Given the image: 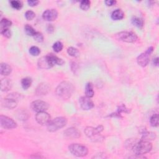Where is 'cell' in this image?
<instances>
[{
  "instance_id": "obj_1",
  "label": "cell",
  "mask_w": 159,
  "mask_h": 159,
  "mask_svg": "<svg viewBox=\"0 0 159 159\" xmlns=\"http://www.w3.org/2000/svg\"><path fill=\"white\" fill-rule=\"evenodd\" d=\"M75 87L69 81L61 82L56 88L55 93L58 98L63 100L68 99L73 93Z\"/></svg>"
},
{
  "instance_id": "obj_2",
  "label": "cell",
  "mask_w": 159,
  "mask_h": 159,
  "mask_svg": "<svg viewBox=\"0 0 159 159\" xmlns=\"http://www.w3.org/2000/svg\"><path fill=\"white\" fill-rule=\"evenodd\" d=\"M152 148V143L148 140H141L135 142L133 147L132 150L136 155H143L149 152Z\"/></svg>"
},
{
  "instance_id": "obj_3",
  "label": "cell",
  "mask_w": 159,
  "mask_h": 159,
  "mask_svg": "<svg viewBox=\"0 0 159 159\" xmlns=\"http://www.w3.org/2000/svg\"><path fill=\"white\" fill-rule=\"evenodd\" d=\"M103 127L102 125H98L96 127H87L84 129V133L86 136L89 138L93 141H99L101 139H103V137L100 134L102 131Z\"/></svg>"
},
{
  "instance_id": "obj_4",
  "label": "cell",
  "mask_w": 159,
  "mask_h": 159,
  "mask_svg": "<svg viewBox=\"0 0 159 159\" xmlns=\"http://www.w3.org/2000/svg\"><path fill=\"white\" fill-rule=\"evenodd\" d=\"M20 98V94L11 93L1 101L2 106L7 109H14L17 106V102Z\"/></svg>"
},
{
  "instance_id": "obj_5",
  "label": "cell",
  "mask_w": 159,
  "mask_h": 159,
  "mask_svg": "<svg viewBox=\"0 0 159 159\" xmlns=\"http://www.w3.org/2000/svg\"><path fill=\"white\" fill-rule=\"evenodd\" d=\"M67 119L64 117H58L50 120L47 124V129L50 132H55L66 125Z\"/></svg>"
},
{
  "instance_id": "obj_6",
  "label": "cell",
  "mask_w": 159,
  "mask_h": 159,
  "mask_svg": "<svg viewBox=\"0 0 159 159\" xmlns=\"http://www.w3.org/2000/svg\"><path fill=\"white\" fill-rule=\"evenodd\" d=\"M68 148L70 152L76 157H84L88 153V148L80 143H72L69 145Z\"/></svg>"
},
{
  "instance_id": "obj_7",
  "label": "cell",
  "mask_w": 159,
  "mask_h": 159,
  "mask_svg": "<svg viewBox=\"0 0 159 159\" xmlns=\"http://www.w3.org/2000/svg\"><path fill=\"white\" fill-rule=\"evenodd\" d=\"M116 37L118 40L128 43H133L137 40V35L132 32L122 31L117 34Z\"/></svg>"
},
{
  "instance_id": "obj_8",
  "label": "cell",
  "mask_w": 159,
  "mask_h": 159,
  "mask_svg": "<svg viewBox=\"0 0 159 159\" xmlns=\"http://www.w3.org/2000/svg\"><path fill=\"white\" fill-rule=\"evenodd\" d=\"M153 50V48L152 47H150L145 52L141 53L138 56L137 58V61L138 64L140 66L144 67L148 64L150 55L152 53Z\"/></svg>"
},
{
  "instance_id": "obj_9",
  "label": "cell",
  "mask_w": 159,
  "mask_h": 159,
  "mask_svg": "<svg viewBox=\"0 0 159 159\" xmlns=\"http://www.w3.org/2000/svg\"><path fill=\"white\" fill-rule=\"evenodd\" d=\"M0 124L2 128L6 129H14L17 127V123L12 119L2 115L0 116Z\"/></svg>"
},
{
  "instance_id": "obj_10",
  "label": "cell",
  "mask_w": 159,
  "mask_h": 159,
  "mask_svg": "<svg viewBox=\"0 0 159 159\" xmlns=\"http://www.w3.org/2000/svg\"><path fill=\"white\" fill-rule=\"evenodd\" d=\"M31 108L33 111L35 112H41V111H45L48 109L49 105L47 102L41 101V100H36L33 101L31 103Z\"/></svg>"
},
{
  "instance_id": "obj_11",
  "label": "cell",
  "mask_w": 159,
  "mask_h": 159,
  "mask_svg": "<svg viewBox=\"0 0 159 159\" xmlns=\"http://www.w3.org/2000/svg\"><path fill=\"white\" fill-rule=\"evenodd\" d=\"M37 122L41 125H47L50 120V115L45 111L38 112L35 116Z\"/></svg>"
},
{
  "instance_id": "obj_12",
  "label": "cell",
  "mask_w": 159,
  "mask_h": 159,
  "mask_svg": "<svg viewBox=\"0 0 159 159\" xmlns=\"http://www.w3.org/2000/svg\"><path fill=\"white\" fill-rule=\"evenodd\" d=\"M79 102L81 107L83 110H90L94 107V103L90 98L88 96H82L79 99Z\"/></svg>"
},
{
  "instance_id": "obj_13",
  "label": "cell",
  "mask_w": 159,
  "mask_h": 159,
  "mask_svg": "<svg viewBox=\"0 0 159 159\" xmlns=\"http://www.w3.org/2000/svg\"><path fill=\"white\" fill-rule=\"evenodd\" d=\"M58 12L55 9H50L45 11L42 14V18L47 21H52L57 19Z\"/></svg>"
},
{
  "instance_id": "obj_14",
  "label": "cell",
  "mask_w": 159,
  "mask_h": 159,
  "mask_svg": "<svg viewBox=\"0 0 159 159\" xmlns=\"http://www.w3.org/2000/svg\"><path fill=\"white\" fill-rule=\"evenodd\" d=\"M38 66L41 69H49L53 66L48 55L42 57L39 59L37 62Z\"/></svg>"
},
{
  "instance_id": "obj_15",
  "label": "cell",
  "mask_w": 159,
  "mask_h": 159,
  "mask_svg": "<svg viewBox=\"0 0 159 159\" xmlns=\"http://www.w3.org/2000/svg\"><path fill=\"white\" fill-rule=\"evenodd\" d=\"M80 132L78 129L74 127H70L67 129L64 132V135L66 138L68 139H76L80 137Z\"/></svg>"
},
{
  "instance_id": "obj_16",
  "label": "cell",
  "mask_w": 159,
  "mask_h": 159,
  "mask_svg": "<svg viewBox=\"0 0 159 159\" xmlns=\"http://www.w3.org/2000/svg\"><path fill=\"white\" fill-rule=\"evenodd\" d=\"M50 91L49 86L46 83H40L37 86L35 93L37 95H45Z\"/></svg>"
},
{
  "instance_id": "obj_17",
  "label": "cell",
  "mask_w": 159,
  "mask_h": 159,
  "mask_svg": "<svg viewBox=\"0 0 159 159\" xmlns=\"http://www.w3.org/2000/svg\"><path fill=\"white\" fill-rule=\"evenodd\" d=\"M12 88V83L7 78H3L1 80V89L3 92H6L10 90Z\"/></svg>"
},
{
  "instance_id": "obj_18",
  "label": "cell",
  "mask_w": 159,
  "mask_h": 159,
  "mask_svg": "<svg viewBox=\"0 0 159 159\" xmlns=\"http://www.w3.org/2000/svg\"><path fill=\"white\" fill-rule=\"evenodd\" d=\"M49 59H50V61L52 63V65H53V66L55 65H62L65 62L64 61L61 59V58H58V57L54 55L53 54H48L47 55Z\"/></svg>"
},
{
  "instance_id": "obj_19",
  "label": "cell",
  "mask_w": 159,
  "mask_h": 159,
  "mask_svg": "<svg viewBox=\"0 0 159 159\" xmlns=\"http://www.w3.org/2000/svg\"><path fill=\"white\" fill-rule=\"evenodd\" d=\"M12 71V68L10 65L7 63H2L0 65V73L3 76H7L9 75Z\"/></svg>"
},
{
  "instance_id": "obj_20",
  "label": "cell",
  "mask_w": 159,
  "mask_h": 159,
  "mask_svg": "<svg viewBox=\"0 0 159 159\" xmlns=\"http://www.w3.org/2000/svg\"><path fill=\"white\" fill-rule=\"evenodd\" d=\"M111 19L114 20H119L124 18V12L119 9L114 10L112 13H111Z\"/></svg>"
},
{
  "instance_id": "obj_21",
  "label": "cell",
  "mask_w": 159,
  "mask_h": 159,
  "mask_svg": "<svg viewBox=\"0 0 159 159\" xmlns=\"http://www.w3.org/2000/svg\"><path fill=\"white\" fill-rule=\"evenodd\" d=\"M85 94H86V96H88L89 98H92L94 96V92L93 84H92L91 83H88L86 84V86H85Z\"/></svg>"
},
{
  "instance_id": "obj_22",
  "label": "cell",
  "mask_w": 159,
  "mask_h": 159,
  "mask_svg": "<svg viewBox=\"0 0 159 159\" xmlns=\"http://www.w3.org/2000/svg\"><path fill=\"white\" fill-rule=\"evenodd\" d=\"M32 80L30 77H25L22 79L21 85L24 89H27L32 84Z\"/></svg>"
},
{
  "instance_id": "obj_23",
  "label": "cell",
  "mask_w": 159,
  "mask_h": 159,
  "mask_svg": "<svg viewBox=\"0 0 159 159\" xmlns=\"http://www.w3.org/2000/svg\"><path fill=\"white\" fill-rule=\"evenodd\" d=\"M12 25V22L6 18H3L0 22V30L4 29H9Z\"/></svg>"
},
{
  "instance_id": "obj_24",
  "label": "cell",
  "mask_w": 159,
  "mask_h": 159,
  "mask_svg": "<svg viewBox=\"0 0 159 159\" xmlns=\"http://www.w3.org/2000/svg\"><path fill=\"white\" fill-rule=\"evenodd\" d=\"M132 23L136 27L141 28L143 25V20L142 19L138 17H134L132 19Z\"/></svg>"
},
{
  "instance_id": "obj_25",
  "label": "cell",
  "mask_w": 159,
  "mask_h": 159,
  "mask_svg": "<svg viewBox=\"0 0 159 159\" xmlns=\"http://www.w3.org/2000/svg\"><path fill=\"white\" fill-rule=\"evenodd\" d=\"M67 53L69 55L73 57H78L80 56V52L79 50L73 47H68L67 49Z\"/></svg>"
},
{
  "instance_id": "obj_26",
  "label": "cell",
  "mask_w": 159,
  "mask_h": 159,
  "mask_svg": "<svg viewBox=\"0 0 159 159\" xmlns=\"http://www.w3.org/2000/svg\"><path fill=\"white\" fill-rule=\"evenodd\" d=\"M90 1L88 0H83L81 1L80 2V8L83 10V11H87L89 9L90 7Z\"/></svg>"
},
{
  "instance_id": "obj_27",
  "label": "cell",
  "mask_w": 159,
  "mask_h": 159,
  "mask_svg": "<svg viewBox=\"0 0 159 159\" xmlns=\"http://www.w3.org/2000/svg\"><path fill=\"white\" fill-rule=\"evenodd\" d=\"M24 29H25V32L26 34L28 35H30V36L33 37L36 32L35 30L34 29V28L32 27H31L30 25H29V24H26L25 25Z\"/></svg>"
},
{
  "instance_id": "obj_28",
  "label": "cell",
  "mask_w": 159,
  "mask_h": 159,
  "mask_svg": "<svg viewBox=\"0 0 159 159\" xmlns=\"http://www.w3.org/2000/svg\"><path fill=\"white\" fill-rule=\"evenodd\" d=\"M150 122L152 126L157 127L158 125V114H153L150 119Z\"/></svg>"
},
{
  "instance_id": "obj_29",
  "label": "cell",
  "mask_w": 159,
  "mask_h": 159,
  "mask_svg": "<svg viewBox=\"0 0 159 159\" xmlns=\"http://www.w3.org/2000/svg\"><path fill=\"white\" fill-rule=\"evenodd\" d=\"M63 43L60 41H57L53 43L52 48L55 52H60L63 49Z\"/></svg>"
},
{
  "instance_id": "obj_30",
  "label": "cell",
  "mask_w": 159,
  "mask_h": 159,
  "mask_svg": "<svg viewBox=\"0 0 159 159\" xmlns=\"http://www.w3.org/2000/svg\"><path fill=\"white\" fill-rule=\"evenodd\" d=\"M11 6L15 9L19 10L22 7V3L20 1H17V0H14L11 1L10 2Z\"/></svg>"
},
{
  "instance_id": "obj_31",
  "label": "cell",
  "mask_w": 159,
  "mask_h": 159,
  "mask_svg": "<svg viewBox=\"0 0 159 159\" xmlns=\"http://www.w3.org/2000/svg\"><path fill=\"white\" fill-rule=\"evenodd\" d=\"M29 53L32 56H38L40 53V50L36 46H32L29 48Z\"/></svg>"
},
{
  "instance_id": "obj_32",
  "label": "cell",
  "mask_w": 159,
  "mask_h": 159,
  "mask_svg": "<svg viewBox=\"0 0 159 159\" xmlns=\"http://www.w3.org/2000/svg\"><path fill=\"white\" fill-rule=\"evenodd\" d=\"M155 138V134L152 132H146V133H144V134L143 135L142 140H148L149 139L153 140Z\"/></svg>"
},
{
  "instance_id": "obj_33",
  "label": "cell",
  "mask_w": 159,
  "mask_h": 159,
  "mask_svg": "<svg viewBox=\"0 0 159 159\" xmlns=\"http://www.w3.org/2000/svg\"><path fill=\"white\" fill-rule=\"evenodd\" d=\"M35 12H33L32 11H30V10L27 11L25 13V17L28 20H32L35 17Z\"/></svg>"
},
{
  "instance_id": "obj_34",
  "label": "cell",
  "mask_w": 159,
  "mask_h": 159,
  "mask_svg": "<svg viewBox=\"0 0 159 159\" xmlns=\"http://www.w3.org/2000/svg\"><path fill=\"white\" fill-rule=\"evenodd\" d=\"M33 37L35 40V41H37L38 42H41L43 40V36L42 34L39 32H36L35 34H34V35L33 36Z\"/></svg>"
},
{
  "instance_id": "obj_35",
  "label": "cell",
  "mask_w": 159,
  "mask_h": 159,
  "mask_svg": "<svg viewBox=\"0 0 159 159\" xmlns=\"http://www.w3.org/2000/svg\"><path fill=\"white\" fill-rule=\"evenodd\" d=\"M1 34L5 37L7 38H10L11 36V32L9 29H1Z\"/></svg>"
},
{
  "instance_id": "obj_36",
  "label": "cell",
  "mask_w": 159,
  "mask_h": 159,
  "mask_svg": "<svg viewBox=\"0 0 159 159\" xmlns=\"http://www.w3.org/2000/svg\"><path fill=\"white\" fill-rule=\"evenodd\" d=\"M39 1H36V0H29L27 1V3L30 6H35L39 4Z\"/></svg>"
},
{
  "instance_id": "obj_37",
  "label": "cell",
  "mask_w": 159,
  "mask_h": 159,
  "mask_svg": "<svg viewBox=\"0 0 159 159\" xmlns=\"http://www.w3.org/2000/svg\"><path fill=\"white\" fill-rule=\"evenodd\" d=\"M105 4L108 6H112L113 5H114L116 3V1H114V0H107V1H104Z\"/></svg>"
},
{
  "instance_id": "obj_38",
  "label": "cell",
  "mask_w": 159,
  "mask_h": 159,
  "mask_svg": "<svg viewBox=\"0 0 159 159\" xmlns=\"http://www.w3.org/2000/svg\"><path fill=\"white\" fill-rule=\"evenodd\" d=\"M153 64L155 65V66H157L158 65V57H156L155 59H153Z\"/></svg>"
}]
</instances>
